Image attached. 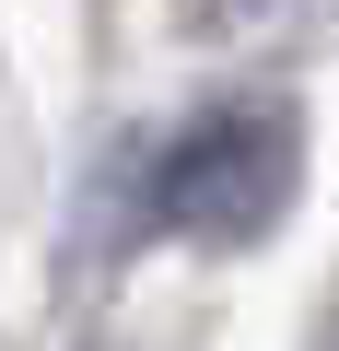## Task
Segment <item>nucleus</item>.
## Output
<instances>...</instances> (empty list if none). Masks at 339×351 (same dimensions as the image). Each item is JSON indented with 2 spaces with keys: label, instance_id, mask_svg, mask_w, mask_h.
<instances>
[{
  "label": "nucleus",
  "instance_id": "obj_1",
  "mask_svg": "<svg viewBox=\"0 0 339 351\" xmlns=\"http://www.w3.org/2000/svg\"><path fill=\"white\" fill-rule=\"evenodd\" d=\"M292 188H304V117L269 106V94H223L152 152L140 211L188 246H258L292 211Z\"/></svg>",
  "mask_w": 339,
  "mask_h": 351
},
{
  "label": "nucleus",
  "instance_id": "obj_2",
  "mask_svg": "<svg viewBox=\"0 0 339 351\" xmlns=\"http://www.w3.org/2000/svg\"><path fill=\"white\" fill-rule=\"evenodd\" d=\"M327 351H339V339H327Z\"/></svg>",
  "mask_w": 339,
  "mask_h": 351
}]
</instances>
